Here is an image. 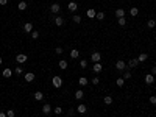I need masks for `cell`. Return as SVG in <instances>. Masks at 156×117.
<instances>
[{
	"instance_id": "obj_6",
	"label": "cell",
	"mask_w": 156,
	"mask_h": 117,
	"mask_svg": "<svg viewBox=\"0 0 156 117\" xmlns=\"http://www.w3.org/2000/svg\"><path fill=\"white\" fill-rule=\"evenodd\" d=\"M103 70V66L100 64V62H95L94 64V67H92V72H95V73H100Z\"/></svg>"
},
{
	"instance_id": "obj_38",
	"label": "cell",
	"mask_w": 156,
	"mask_h": 117,
	"mask_svg": "<svg viewBox=\"0 0 156 117\" xmlns=\"http://www.w3.org/2000/svg\"><path fill=\"white\" fill-rule=\"evenodd\" d=\"M98 83H100V78H98V77H94V78H92V84H98Z\"/></svg>"
},
{
	"instance_id": "obj_46",
	"label": "cell",
	"mask_w": 156,
	"mask_h": 117,
	"mask_svg": "<svg viewBox=\"0 0 156 117\" xmlns=\"http://www.w3.org/2000/svg\"><path fill=\"white\" fill-rule=\"evenodd\" d=\"M155 36H156V30H155Z\"/></svg>"
},
{
	"instance_id": "obj_47",
	"label": "cell",
	"mask_w": 156,
	"mask_h": 117,
	"mask_svg": "<svg viewBox=\"0 0 156 117\" xmlns=\"http://www.w3.org/2000/svg\"><path fill=\"white\" fill-rule=\"evenodd\" d=\"M122 2H123V0H122Z\"/></svg>"
},
{
	"instance_id": "obj_22",
	"label": "cell",
	"mask_w": 156,
	"mask_h": 117,
	"mask_svg": "<svg viewBox=\"0 0 156 117\" xmlns=\"http://www.w3.org/2000/svg\"><path fill=\"white\" fill-rule=\"evenodd\" d=\"M116 16L117 17H125V10H122V8L116 10Z\"/></svg>"
},
{
	"instance_id": "obj_35",
	"label": "cell",
	"mask_w": 156,
	"mask_h": 117,
	"mask_svg": "<svg viewBox=\"0 0 156 117\" xmlns=\"http://www.w3.org/2000/svg\"><path fill=\"white\" fill-rule=\"evenodd\" d=\"M131 78V72H123V80H130Z\"/></svg>"
},
{
	"instance_id": "obj_20",
	"label": "cell",
	"mask_w": 156,
	"mask_h": 117,
	"mask_svg": "<svg viewBox=\"0 0 156 117\" xmlns=\"http://www.w3.org/2000/svg\"><path fill=\"white\" fill-rule=\"evenodd\" d=\"M67 66H69V62H67L66 59H61V61H60V69L66 70V69H67Z\"/></svg>"
},
{
	"instance_id": "obj_21",
	"label": "cell",
	"mask_w": 156,
	"mask_h": 117,
	"mask_svg": "<svg viewBox=\"0 0 156 117\" xmlns=\"http://www.w3.org/2000/svg\"><path fill=\"white\" fill-rule=\"evenodd\" d=\"M103 103H105V105H111V103H112V97H111V95L103 97Z\"/></svg>"
},
{
	"instance_id": "obj_36",
	"label": "cell",
	"mask_w": 156,
	"mask_h": 117,
	"mask_svg": "<svg viewBox=\"0 0 156 117\" xmlns=\"http://www.w3.org/2000/svg\"><path fill=\"white\" fill-rule=\"evenodd\" d=\"M6 116H8V117H14V116H16V112L12 111V109H8V111H6Z\"/></svg>"
},
{
	"instance_id": "obj_32",
	"label": "cell",
	"mask_w": 156,
	"mask_h": 117,
	"mask_svg": "<svg viewBox=\"0 0 156 117\" xmlns=\"http://www.w3.org/2000/svg\"><path fill=\"white\" fill-rule=\"evenodd\" d=\"M30 35H31V37H33V39H37V37H39V31H36V30H33V31L30 33Z\"/></svg>"
},
{
	"instance_id": "obj_11",
	"label": "cell",
	"mask_w": 156,
	"mask_h": 117,
	"mask_svg": "<svg viewBox=\"0 0 156 117\" xmlns=\"http://www.w3.org/2000/svg\"><path fill=\"white\" fill-rule=\"evenodd\" d=\"M42 112H44V114H50V112H52V106H50L48 103H45V105L42 106Z\"/></svg>"
},
{
	"instance_id": "obj_12",
	"label": "cell",
	"mask_w": 156,
	"mask_h": 117,
	"mask_svg": "<svg viewBox=\"0 0 156 117\" xmlns=\"http://www.w3.org/2000/svg\"><path fill=\"white\" fill-rule=\"evenodd\" d=\"M67 8H69V11H72V12H73V11H77V10H78V5H77L75 2H70L69 5H67Z\"/></svg>"
},
{
	"instance_id": "obj_15",
	"label": "cell",
	"mask_w": 156,
	"mask_h": 117,
	"mask_svg": "<svg viewBox=\"0 0 156 117\" xmlns=\"http://www.w3.org/2000/svg\"><path fill=\"white\" fill-rule=\"evenodd\" d=\"M137 64H139L137 58H134V59H128V67H136Z\"/></svg>"
},
{
	"instance_id": "obj_14",
	"label": "cell",
	"mask_w": 156,
	"mask_h": 117,
	"mask_svg": "<svg viewBox=\"0 0 156 117\" xmlns=\"http://www.w3.org/2000/svg\"><path fill=\"white\" fill-rule=\"evenodd\" d=\"M86 16H87L89 19H94L95 16H97V11H95V10H87V11H86Z\"/></svg>"
},
{
	"instance_id": "obj_8",
	"label": "cell",
	"mask_w": 156,
	"mask_h": 117,
	"mask_svg": "<svg viewBox=\"0 0 156 117\" xmlns=\"http://www.w3.org/2000/svg\"><path fill=\"white\" fill-rule=\"evenodd\" d=\"M55 25H56V27H62V25H64V19L61 17V16H58V17H55Z\"/></svg>"
},
{
	"instance_id": "obj_40",
	"label": "cell",
	"mask_w": 156,
	"mask_h": 117,
	"mask_svg": "<svg viewBox=\"0 0 156 117\" xmlns=\"http://www.w3.org/2000/svg\"><path fill=\"white\" fill-rule=\"evenodd\" d=\"M55 52H56L58 55H61V53H62V47H56V48H55Z\"/></svg>"
},
{
	"instance_id": "obj_44",
	"label": "cell",
	"mask_w": 156,
	"mask_h": 117,
	"mask_svg": "<svg viewBox=\"0 0 156 117\" xmlns=\"http://www.w3.org/2000/svg\"><path fill=\"white\" fill-rule=\"evenodd\" d=\"M2 61H3V59H2V58H0V66H2Z\"/></svg>"
},
{
	"instance_id": "obj_34",
	"label": "cell",
	"mask_w": 156,
	"mask_h": 117,
	"mask_svg": "<svg viewBox=\"0 0 156 117\" xmlns=\"http://www.w3.org/2000/svg\"><path fill=\"white\" fill-rule=\"evenodd\" d=\"M80 66H81L83 69H86V67H87V61H86V59H81V61H80Z\"/></svg>"
},
{
	"instance_id": "obj_16",
	"label": "cell",
	"mask_w": 156,
	"mask_h": 117,
	"mask_svg": "<svg viewBox=\"0 0 156 117\" xmlns=\"http://www.w3.org/2000/svg\"><path fill=\"white\" fill-rule=\"evenodd\" d=\"M77 111H78V114H84V112L87 111V108H86V105H78Z\"/></svg>"
},
{
	"instance_id": "obj_18",
	"label": "cell",
	"mask_w": 156,
	"mask_h": 117,
	"mask_svg": "<svg viewBox=\"0 0 156 117\" xmlns=\"http://www.w3.org/2000/svg\"><path fill=\"white\" fill-rule=\"evenodd\" d=\"M11 75H12V70H11V69H8V67L3 69V77H5V78H10Z\"/></svg>"
},
{
	"instance_id": "obj_3",
	"label": "cell",
	"mask_w": 156,
	"mask_h": 117,
	"mask_svg": "<svg viewBox=\"0 0 156 117\" xmlns=\"http://www.w3.org/2000/svg\"><path fill=\"white\" fill-rule=\"evenodd\" d=\"M100 59H102V55H100L98 52H94L91 55V61L92 62H100Z\"/></svg>"
},
{
	"instance_id": "obj_37",
	"label": "cell",
	"mask_w": 156,
	"mask_h": 117,
	"mask_svg": "<svg viewBox=\"0 0 156 117\" xmlns=\"http://www.w3.org/2000/svg\"><path fill=\"white\" fill-rule=\"evenodd\" d=\"M14 72H16V75H22V73H24V70H22V67H16Z\"/></svg>"
},
{
	"instance_id": "obj_43",
	"label": "cell",
	"mask_w": 156,
	"mask_h": 117,
	"mask_svg": "<svg viewBox=\"0 0 156 117\" xmlns=\"http://www.w3.org/2000/svg\"><path fill=\"white\" fill-rule=\"evenodd\" d=\"M0 117H8V116H6V112H0Z\"/></svg>"
},
{
	"instance_id": "obj_26",
	"label": "cell",
	"mask_w": 156,
	"mask_h": 117,
	"mask_svg": "<svg viewBox=\"0 0 156 117\" xmlns=\"http://www.w3.org/2000/svg\"><path fill=\"white\" fill-rule=\"evenodd\" d=\"M130 14H131V16H133V17H136V16L139 14V10H137V8H136V6H133V8H131V10H130Z\"/></svg>"
},
{
	"instance_id": "obj_17",
	"label": "cell",
	"mask_w": 156,
	"mask_h": 117,
	"mask_svg": "<svg viewBox=\"0 0 156 117\" xmlns=\"http://www.w3.org/2000/svg\"><path fill=\"white\" fill-rule=\"evenodd\" d=\"M147 58H148L147 53H141V55L137 56V61H139V62H144V61H147Z\"/></svg>"
},
{
	"instance_id": "obj_31",
	"label": "cell",
	"mask_w": 156,
	"mask_h": 117,
	"mask_svg": "<svg viewBox=\"0 0 156 117\" xmlns=\"http://www.w3.org/2000/svg\"><path fill=\"white\" fill-rule=\"evenodd\" d=\"M123 83H125V80H123V78H117V80H116V84L119 86V87H122V86H123Z\"/></svg>"
},
{
	"instance_id": "obj_30",
	"label": "cell",
	"mask_w": 156,
	"mask_h": 117,
	"mask_svg": "<svg viewBox=\"0 0 156 117\" xmlns=\"http://www.w3.org/2000/svg\"><path fill=\"white\" fill-rule=\"evenodd\" d=\"M53 112H55L56 116H60V114H62V108H61V106H56V108L53 109Z\"/></svg>"
},
{
	"instance_id": "obj_41",
	"label": "cell",
	"mask_w": 156,
	"mask_h": 117,
	"mask_svg": "<svg viewBox=\"0 0 156 117\" xmlns=\"http://www.w3.org/2000/svg\"><path fill=\"white\" fill-rule=\"evenodd\" d=\"M6 3H8V0H0V5H2V6H5Z\"/></svg>"
},
{
	"instance_id": "obj_1",
	"label": "cell",
	"mask_w": 156,
	"mask_h": 117,
	"mask_svg": "<svg viewBox=\"0 0 156 117\" xmlns=\"http://www.w3.org/2000/svg\"><path fill=\"white\" fill-rule=\"evenodd\" d=\"M52 83H53V87H56V89H60V87L62 86V78H61V77H53Z\"/></svg>"
},
{
	"instance_id": "obj_13",
	"label": "cell",
	"mask_w": 156,
	"mask_h": 117,
	"mask_svg": "<svg viewBox=\"0 0 156 117\" xmlns=\"http://www.w3.org/2000/svg\"><path fill=\"white\" fill-rule=\"evenodd\" d=\"M24 30L27 31V33H31V31H33V23H31V22H27V23L24 25Z\"/></svg>"
},
{
	"instance_id": "obj_10",
	"label": "cell",
	"mask_w": 156,
	"mask_h": 117,
	"mask_svg": "<svg viewBox=\"0 0 156 117\" xmlns=\"http://www.w3.org/2000/svg\"><path fill=\"white\" fill-rule=\"evenodd\" d=\"M33 97H35L36 102H41V100H44V94H42L41 91H37V92H35V95H33Z\"/></svg>"
},
{
	"instance_id": "obj_42",
	"label": "cell",
	"mask_w": 156,
	"mask_h": 117,
	"mask_svg": "<svg viewBox=\"0 0 156 117\" xmlns=\"http://www.w3.org/2000/svg\"><path fill=\"white\" fill-rule=\"evenodd\" d=\"M151 73L156 75V66H153V67H151Z\"/></svg>"
},
{
	"instance_id": "obj_4",
	"label": "cell",
	"mask_w": 156,
	"mask_h": 117,
	"mask_svg": "<svg viewBox=\"0 0 156 117\" xmlns=\"http://www.w3.org/2000/svg\"><path fill=\"white\" fill-rule=\"evenodd\" d=\"M125 67H126V62H125L123 59H119V61L116 62V69H117V70H123Z\"/></svg>"
},
{
	"instance_id": "obj_25",
	"label": "cell",
	"mask_w": 156,
	"mask_h": 117,
	"mask_svg": "<svg viewBox=\"0 0 156 117\" xmlns=\"http://www.w3.org/2000/svg\"><path fill=\"white\" fill-rule=\"evenodd\" d=\"M27 2H19V5H17V8H19V10L20 11H25V10H27Z\"/></svg>"
},
{
	"instance_id": "obj_27",
	"label": "cell",
	"mask_w": 156,
	"mask_h": 117,
	"mask_svg": "<svg viewBox=\"0 0 156 117\" xmlns=\"http://www.w3.org/2000/svg\"><path fill=\"white\" fill-rule=\"evenodd\" d=\"M95 19L97 20H103L105 19V12L103 11H98V12H97V16H95Z\"/></svg>"
},
{
	"instance_id": "obj_33",
	"label": "cell",
	"mask_w": 156,
	"mask_h": 117,
	"mask_svg": "<svg viewBox=\"0 0 156 117\" xmlns=\"http://www.w3.org/2000/svg\"><path fill=\"white\" fill-rule=\"evenodd\" d=\"M72 19H73V22H75V23H80V22H81V17H80V16H77V14H75Z\"/></svg>"
},
{
	"instance_id": "obj_24",
	"label": "cell",
	"mask_w": 156,
	"mask_h": 117,
	"mask_svg": "<svg viewBox=\"0 0 156 117\" xmlns=\"http://www.w3.org/2000/svg\"><path fill=\"white\" fill-rule=\"evenodd\" d=\"M78 83H80L81 86H87V83H89V80H87L86 77H81V78L78 80Z\"/></svg>"
},
{
	"instance_id": "obj_5",
	"label": "cell",
	"mask_w": 156,
	"mask_h": 117,
	"mask_svg": "<svg viewBox=\"0 0 156 117\" xmlns=\"http://www.w3.org/2000/svg\"><path fill=\"white\" fill-rule=\"evenodd\" d=\"M24 78H25V81H27V83H31L33 80H35V73H33V72H27V73L24 75Z\"/></svg>"
},
{
	"instance_id": "obj_39",
	"label": "cell",
	"mask_w": 156,
	"mask_h": 117,
	"mask_svg": "<svg viewBox=\"0 0 156 117\" xmlns=\"http://www.w3.org/2000/svg\"><path fill=\"white\" fill-rule=\"evenodd\" d=\"M148 100H150V103H151V105H156V97H155V95H151V97H150Z\"/></svg>"
},
{
	"instance_id": "obj_7",
	"label": "cell",
	"mask_w": 156,
	"mask_h": 117,
	"mask_svg": "<svg viewBox=\"0 0 156 117\" xmlns=\"http://www.w3.org/2000/svg\"><path fill=\"white\" fill-rule=\"evenodd\" d=\"M145 83H147V84H153V83H155V75L153 73L145 75Z\"/></svg>"
},
{
	"instance_id": "obj_2",
	"label": "cell",
	"mask_w": 156,
	"mask_h": 117,
	"mask_svg": "<svg viewBox=\"0 0 156 117\" xmlns=\"http://www.w3.org/2000/svg\"><path fill=\"white\" fill-rule=\"evenodd\" d=\"M16 61H17L19 64H24V62L28 61V56L24 55V53H19V55H16Z\"/></svg>"
},
{
	"instance_id": "obj_29",
	"label": "cell",
	"mask_w": 156,
	"mask_h": 117,
	"mask_svg": "<svg viewBox=\"0 0 156 117\" xmlns=\"http://www.w3.org/2000/svg\"><path fill=\"white\" fill-rule=\"evenodd\" d=\"M117 22H119L120 27H125V25H126V19H125V17H119V20H117Z\"/></svg>"
},
{
	"instance_id": "obj_45",
	"label": "cell",
	"mask_w": 156,
	"mask_h": 117,
	"mask_svg": "<svg viewBox=\"0 0 156 117\" xmlns=\"http://www.w3.org/2000/svg\"><path fill=\"white\" fill-rule=\"evenodd\" d=\"M155 83H156V75H155Z\"/></svg>"
},
{
	"instance_id": "obj_19",
	"label": "cell",
	"mask_w": 156,
	"mask_h": 117,
	"mask_svg": "<svg viewBox=\"0 0 156 117\" xmlns=\"http://www.w3.org/2000/svg\"><path fill=\"white\" fill-rule=\"evenodd\" d=\"M83 97H84V92H83L81 89H78L77 92H75V98H77V100H81Z\"/></svg>"
},
{
	"instance_id": "obj_9",
	"label": "cell",
	"mask_w": 156,
	"mask_h": 117,
	"mask_svg": "<svg viewBox=\"0 0 156 117\" xmlns=\"http://www.w3.org/2000/svg\"><path fill=\"white\" fill-rule=\"evenodd\" d=\"M60 10H61V6L58 5V3H53V5L50 6V11H52L53 14H58V12H60Z\"/></svg>"
},
{
	"instance_id": "obj_28",
	"label": "cell",
	"mask_w": 156,
	"mask_h": 117,
	"mask_svg": "<svg viewBox=\"0 0 156 117\" xmlns=\"http://www.w3.org/2000/svg\"><path fill=\"white\" fill-rule=\"evenodd\" d=\"M147 27H148V28H156V22L153 19H150L148 22H147Z\"/></svg>"
},
{
	"instance_id": "obj_23",
	"label": "cell",
	"mask_w": 156,
	"mask_h": 117,
	"mask_svg": "<svg viewBox=\"0 0 156 117\" xmlns=\"http://www.w3.org/2000/svg\"><path fill=\"white\" fill-rule=\"evenodd\" d=\"M78 56H80V52H78L77 48L70 50V58H73V59H75V58H78Z\"/></svg>"
}]
</instances>
